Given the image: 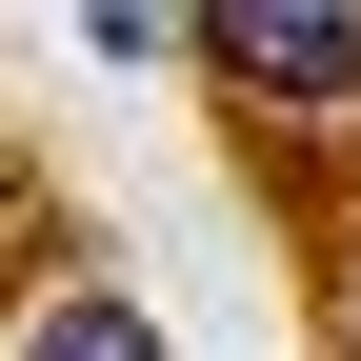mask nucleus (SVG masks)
<instances>
[{
    "instance_id": "nucleus-1",
    "label": "nucleus",
    "mask_w": 361,
    "mask_h": 361,
    "mask_svg": "<svg viewBox=\"0 0 361 361\" xmlns=\"http://www.w3.org/2000/svg\"><path fill=\"white\" fill-rule=\"evenodd\" d=\"M221 61L261 101H361V20H221Z\"/></svg>"
},
{
    "instance_id": "nucleus-3",
    "label": "nucleus",
    "mask_w": 361,
    "mask_h": 361,
    "mask_svg": "<svg viewBox=\"0 0 361 361\" xmlns=\"http://www.w3.org/2000/svg\"><path fill=\"white\" fill-rule=\"evenodd\" d=\"M341 361H361V281H341Z\"/></svg>"
},
{
    "instance_id": "nucleus-2",
    "label": "nucleus",
    "mask_w": 361,
    "mask_h": 361,
    "mask_svg": "<svg viewBox=\"0 0 361 361\" xmlns=\"http://www.w3.org/2000/svg\"><path fill=\"white\" fill-rule=\"evenodd\" d=\"M20 361H161V322H141V301H61Z\"/></svg>"
}]
</instances>
